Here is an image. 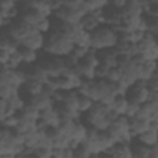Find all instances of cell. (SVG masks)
Masks as SVG:
<instances>
[{
    "label": "cell",
    "mask_w": 158,
    "mask_h": 158,
    "mask_svg": "<svg viewBox=\"0 0 158 158\" xmlns=\"http://www.w3.org/2000/svg\"><path fill=\"white\" fill-rule=\"evenodd\" d=\"M75 44L73 40L56 30H52L48 35H46V43H44V51L53 57H67L69 56Z\"/></svg>",
    "instance_id": "1"
},
{
    "label": "cell",
    "mask_w": 158,
    "mask_h": 158,
    "mask_svg": "<svg viewBox=\"0 0 158 158\" xmlns=\"http://www.w3.org/2000/svg\"><path fill=\"white\" fill-rule=\"evenodd\" d=\"M118 42L117 31L109 25H100L94 32H91V46L94 51H101L107 48H115Z\"/></svg>",
    "instance_id": "2"
},
{
    "label": "cell",
    "mask_w": 158,
    "mask_h": 158,
    "mask_svg": "<svg viewBox=\"0 0 158 158\" xmlns=\"http://www.w3.org/2000/svg\"><path fill=\"white\" fill-rule=\"evenodd\" d=\"M6 32L11 38H14L15 41H17L21 44L25 38H27L30 35L37 32V30H36V27L23 22L20 19L17 21H12V23L7 26V31Z\"/></svg>",
    "instance_id": "3"
},
{
    "label": "cell",
    "mask_w": 158,
    "mask_h": 158,
    "mask_svg": "<svg viewBox=\"0 0 158 158\" xmlns=\"http://www.w3.org/2000/svg\"><path fill=\"white\" fill-rule=\"evenodd\" d=\"M126 98L128 101L136 102L139 105L147 102L149 100V89L147 86V81L138 80L135 85L128 88L126 91Z\"/></svg>",
    "instance_id": "4"
},
{
    "label": "cell",
    "mask_w": 158,
    "mask_h": 158,
    "mask_svg": "<svg viewBox=\"0 0 158 158\" xmlns=\"http://www.w3.org/2000/svg\"><path fill=\"white\" fill-rule=\"evenodd\" d=\"M96 56L100 62V64L107 67V68H112V67H117V52L115 48H107V49H101V51H96Z\"/></svg>",
    "instance_id": "5"
},
{
    "label": "cell",
    "mask_w": 158,
    "mask_h": 158,
    "mask_svg": "<svg viewBox=\"0 0 158 158\" xmlns=\"http://www.w3.org/2000/svg\"><path fill=\"white\" fill-rule=\"evenodd\" d=\"M44 43H46V35H43V33L37 31V32L30 35L27 38H25L21 44L26 46V47H28V48H31V49H33L36 52H38V51L44 48Z\"/></svg>",
    "instance_id": "6"
},
{
    "label": "cell",
    "mask_w": 158,
    "mask_h": 158,
    "mask_svg": "<svg viewBox=\"0 0 158 158\" xmlns=\"http://www.w3.org/2000/svg\"><path fill=\"white\" fill-rule=\"evenodd\" d=\"M102 153H109L115 158H132V148H131V144H127V143L116 142L111 148H109Z\"/></svg>",
    "instance_id": "7"
},
{
    "label": "cell",
    "mask_w": 158,
    "mask_h": 158,
    "mask_svg": "<svg viewBox=\"0 0 158 158\" xmlns=\"http://www.w3.org/2000/svg\"><path fill=\"white\" fill-rule=\"evenodd\" d=\"M137 141L147 147H154L158 144V131L154 128H148L137 136Z\"/></svg>",
    "instance_id": "8"
},
{
    "label": "cell",
    "mask_w": 158,
    "mask_h": 158,
    "mask_svg": "<svg viewBox=\"0 0 158 158\" xmlns=\"http://www.w3.org/2000/svg\"><path fill=\"white\" fill-rule=\"evenodd\" d=\"M28 104L33 105V106H35L36 109H38L40 111H42V110H44V109H47V107H49V106L54 105L53 99H52L49 95L44 94V93H42V94H40V95H36V96L30 98Z\"/></svg>",
    "instance_id": "9"
},
{
    "label": "cell",
    "mask_w": 158,
    "mask_h": 158,
    "mask_svg": "<svg viewBox=\"0 0 158 158\" xmlns=\"http://www.w3.org/2000/svg\"><path fill=\"white\" fill-rule=\"evenodd\" d=\"M17 51L21 54L25 65H32V64L37 63V60H38V52H36V51H33V49H31V48H28L26 46H22V44H20Z\"/></svg>",
    "instance_id": "10"
},
{
    "label": "cell",
    "mask_w": 158,
    "mask_h": 158,
    "mask_svg": "<svg viewBox=\"0 0 158 158\" xmlns=\"http://www.w3.org/2000/svg\"><path fill=\"white\" fill-rule=\"evenodd\" d=\"M158 69V63L156 60H147L143 64H141V79L143 81H148Z\"/></svg>",
    "instance_id": "11"
},
{
    "label": "cell",
    "mask_w": 158,
    "mask_h": 158,
    "mask_svg": "<svg viewBox=\"0 0 158 158\" xmlns=\"http://www.w3.org/2000/svg\"><path fill=\"white\" fill-rule=\"evenodd\" d=\"M88 133H89V127L86 125L77 121L75 127H74V130H73V132L70 135V139H73V141H75L78 143H81V142H84L86 139Z\"/></svg>",
    "instance_id": "12"
},
{
    "label": "cell",
    "mask_w": 158,
    "mask_h": 158,
    "mask_svg": "<svg viewBox=\"0 0 158 158\" xmlns=\"http://www.w3.org/2000/svg\"><path fill=\"white\" fill-rule=\"evenodd\" d=\"M79 25L81 26V28L84 30V31H88V32H94L99 26H100V22H99V20L93 15V14H86V15H84L83 17H81V20H80V22H79Z\"/></svg>",
    "instance_id": "13"
},
{
    "label": "cell",
    "mask_w": 158,
    "mask_h": 158,
    "mask_svg": "<svg viewBox=\"0 0 158 158\" xmlns=\"http://www.w3.org/2000/svg\"><path fill=\"white\" fill-rule=\"evenodd\" d=\"M43 86H44V84H42L40 81H36V80H32V79H27V81L23 84L25 91L27 93V95L30 98L42 94L43 93Z\"/></svg>",
    "instance_id": "14"
},
{
    "label": "cell",
    "mask_w": 158,
    "mask_h": 158,
    "mask_svg": "<svg viewBox=\"0 0 158 158\" xmlns=\"http://www.w3.org/2000/svg\"><path fill=\"white\" fill-rule=\"evenodd\" d=\"M127 106H128V100H127L126 95H117V96H115V100L110 109L114 110L117 115H125Z\"/></svg>",
    "instance_id": "15"
},
{
    "label": "cell",
    "mask_w": 158,
    "mask_h": 158,
    "mask_svg": "<svg viewBox=\"0 0 158 158\" xmlns=\"http://www.w3.org/2000/svg\"><path fill=\"white\" fill-rule=\"evenodd\" d=\"M73 42L77 47H83V48H90L91 46V33L88 31L81 30L74 38Z\"/></svg>",
    "instance_id": "16"
},
{
    "label": "cell",
    "mask_w": 158,
    "mask_h": 158,
    "mask_svg": "<svg viewBox=\"0 0 158 158\" xmlns=\"http://www.w3.org/2000/svg\"><path fill=\"white\" fill-rule=\"evenodd\" d=\"M77 121L75 120H70V118H59V123H58V131L60 135L68 136L70 137L74 127H75Z\"/></svg>",
    "instance_id": "17"
},
{
    "label": "cell",
    "mask_w": 158,
    "mask_h": 158,
    "mask_svg": "<svg viewBox=\"0 0 158 158\" xmlns=\"http://www.w3.org/2000/svg\"><path fill=\"white\" fill-rule=\"evenodd\" d=\"M94 104H95V101L93 99H90L86 95L79 94V96H78V111L80 114H86L88 111H90L91 107L94 106Z\"/></svg>",
    "instance_id": "18"
},
{
    "label": "cell",
    "mask_w": 158,
    "mask_h": 158,
    "mask_svg": "<svg viewBox=\"0 0 158 158\" xmlns=\"http://www.w3.org/2000/svg\"><path fill=\"white\" fill-rule=\"evenodd\" d=\"M20 88L17 86H14V85H10V84H4V85H0V99H4V100H10L14 95L19 94Z\"/></svg>",
    "instance_id": "19"
},
{
    "label": "cell",
    "mask_w": 158,
    "mask_h": 158,
    "mask_svg": "<svg viewBox=\"0 0 158 158\" xmlns=\"http://www.w3.org/2000/svg\"><path fill=\"white\" fill-rule=\"evenodd\" d=\"M17 114V111L10 105V102L7 100H4V99H0V118H4V117H7V116H11V115H15Z\"/></svg>",
    "instance_id": "20"
},
{
    "label": "cell",
    "mask_w": 158,
    "mask_h": 158,
    "mask_svg": "<svg viewBox=\"0 0 158 158\" xmlns=\"http://www.w3.org/2000/svg\"><path fill=\"white\" fill-rule=\"evenodd\" d=\"M19 123H20V117H19L17 114L1 118V127H6V128H10V130H15V128L19 126Z\"/></svg>",
    "instance_id": "21"
},
{
    "label": "cell",
    "mask_w": 158,
    "mask_h": 158,
    "mask_svg": "<svg viewBox=\"0 0 158 158\" xmlns=\"http://www.w3.org/2000/svg\"><path fill=\"white\" fill-rule=\"evenodd\" d=\"M52 22L49 20V17H43L38 21V23L36 25V30L43 35H48L52 31Z\"/></svg>",
    "instance_id": "22"
},
{
    "label": "cell",
    "mask_w": 158,
    "mask_h": 158,
    "mask_svg": "<svg viewBox=\"0 0 158 158\" xmlns=\"http://www.w3.org/2000/svg\"><path fill=\"white\" fill-rule=\"evenodd\" d=\"M122 68L120 67H112L109 68V73L106 77V80L109 81H114V83H120L121 78H122Z\"/></svg>",
    "instance_id": "23"
},
{
    "label": "cell",
    "mask_w": 158,
    "mask_h": 158,
    "mask_svg": "<svg viewBox=\"0 0 158 158\" xmlns=\"http://www.w3.org/2000/svg\"><path fill=\"white\" fill-rule=\"evenodd\" d=\"M7 101L10 102V105H11V106L17 111V112H19V111H21V110L26 106V104H27V102L22 99V96L20 95V93H19V94H16V95H14V96H12L10 100H7Z\"/></svg>",
    "instance_id": "24"
},
{
    "label": "cell",
    "mask_w": 158,
    "mask_h": 158,
    "mask_svg": "<svg viewBox=\"0 0 158 158\" xmlns=\"http://www.w3.org/2000/svg\"><path fill=\"white\" fill-rule=\"evenodd\" d=\"M36 158H53V148L37 147L32 153Z\"/></svg>",
    "instance_id": "25"
},
{
    "label": "cell",
    "mask_w": 158,
    "mask_h": 158,
    "mask_svg": "<svg viewBox=\"0 0 158 158\" xmlns=\"http://www.w3.org/2000/svg\"><path fill=\"white\" fill-rule=\"evenodd\" d=\"M89 154H90V151L84 143H80L74 149V158H89Z\"/></svg>",
    "instance_id": "26"
},
{
    "label": "cell",
    "mask_w": 158,
    "mask_h": 158,
    "mask_svg": "<svg viewBox=\"0 0 158 158\" xmlns=\"http://www.w3.org/2000/svg\"><path fill=\"white\" fill-rule=\"evenodd\" d=\"M144 35H146L144 31H141V30H133V31L130 32V41H131L132 43L137 44V43H139V42L144 38Z\"/></svg>",
    "instance_id": "27"
},
{
    "label": "cell",
    "mask_w": 158,
    "mask_h": 158,
    "mask_svg": "<svg viewBox=\"0 0 158 158\" xmlns=\"http://www.w3.org/2000/svg\"><path fill=\"white\" fill-rule=\"evenodd\" d=\"M107 73H109V68L102 65V64H99L95 68V79L96 80H104V79H106Z\"/></svg>",
    "instance_id": "28"
},
{
    "label": "cell",
    "mask_w": 158,
    "mask_h": 158,
    "mask_svg": "<svg viewBox=\"0 0 158 158\" xmlns=\"http://www.w3.org/2000/svg\"><path fill=\"white\" fill-rule=\"evenodd\" d=\"M117 67L120 68H125L126 65H128L132 60V57L128 54H123V53H117Z\"/></svg>",
    "instance_id": "29"
},
{
    "label": "cell",
    "mask_w": 158,
    "mask_h": 158,
    "mask_svg": "<svg viewBox=\"0 0 158 158\" xmlns=\"http://www.w3.org/2000/svg\"><path fill=\"white\" fill-rule=\"evenodd\" d=\"M139 104H136V102H131L128 101V106H127V110H126V116L127 117H136L137 116V112L139 110Z\"/></svg>",
    "instance_id": "30"
},
{
    "label": "cell",
    "mask_w": 158,
    "mask_h": 158,
    "mask_svg": "<svg viewBox=\"0 0 158 158\" xmlns=\"http://www.w3.org/2000/svg\"><path fill=\"white\" fill-rule=\"evenodd\" d=\"M16 6L17 5H16L15 1H12V0H5V1H2L0 4V11H9V10L16 7Z\"/></svg>",
    "instance_id": "31"
},
{
    "label": "cell",
    "mask_w": 158,
    "mask_h": 158,
    "mask_svg": "<svg viewBox=\"0 0 158 158\" xmlns=\"http://www.w3.org/2000/svg\"><path fill=\"white\" fill-rule=\"evenodd\" d=\"M126 2L127 1H125V0H115V1L111 2V5L116 9H118V10H123V7L126 6Z\"/></svg>",
    "instance_id": "32"
},
{
    "label": "cell",
    "mask_w": 158,
    "mask_h": 158,
    "mask_svg": "<svg viewBox=\"0 0 158 158\" xmlns=\"http://www.w3.org/2000/svg\"><path fill=\"white\" fill-rule=\"evenodd\" d=\"M99 158H115L114 156L109 154V153H100L99 154Z\"/></svg>",
    "instance_id": "33"
},
{
    "label": "cell",
    "mask_w": 158,
    "mask_h": 158,
    "mask_svg": "<svg viewBox=\"0 0 158 158\" xmlns=\"http://www.w3.org/2000/svg\"><path fill=\"white\" fill-rule=\"evenodd\" d=\"M30 158H36V157H35L33 154H31V156H30Z\"/></svg>",
    "instance_id": "34"
},
{
    "label": "cell",
    "mask_w": 158,
    "mask_h": 158,
    "mask_svg": "<svg viewBox=\"0 0 158 158\" xmlns=\"http://www.w3.org/2000/svg\"><path fill=\"white\" fill-rule=\"evenodd\" d=\"M157 63H158V59H157Z\"/></svg>",
    "instance_id": "35"
}]
</instances>
